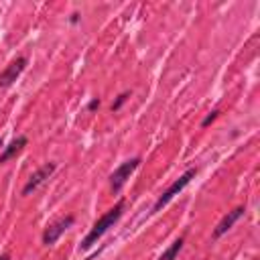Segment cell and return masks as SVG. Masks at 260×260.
Instances as JSON below:
<instances>
[{"label": "cell", "mask_w": 260, "mask_h": 260, "mask_svg": "<svg viewBox=\"0 0 260 260\" xmlns=\"http://www.w3.org/2000/svg\"><path fill=\"white\" fill-rule=\"evenodd\" d=\"M24 67H26V57H16L14 61H10V63L0 71V89L10 87V85L20 77V73L24 71Z\"/></svg>", "instance_id": "obj_4"}, {"label": "cell", "mask_w": 260, "mask_h": 260, "mask_svg": "<svg viewBox=\"0 0 260 260\" xmlns=\"http://www.w3.org/2000/svg\"><path fill=\"white\" fill-rule=\"evenodd\" d=\"M26 136H18V138H14L6 148H4V152L0 154V162H6V160H10L16 152H20L22 150V146H26Z\"/></svg>", "instance_id": "obj_8"}, {"label": "cell", "mask_w": 260, "mask_h": 260, "mask_svg": "<svg viewBox=\"0 0 260 260\" xmlns=\"http://www.w3.org/2000/svg\"><path fill=\"white\" fill-rule=\"evenodd\" d=\"M217 114H219V112H217V110H213V112H211V114H207V116H205V120H203V122H201V126H203V128H207V126H209V124H211V122H213V120H215V118H217Z\"/></svg>", "instance_id": "obj_11"}, {"label": "cell", "mask_w": 260, "mask_h": 260, "mask_svg": "<svg viewBox=\"0 0 260 260\" xmlns=\"http://www.w3.org/2000/svg\"><path fill=\"white\" fill-rule=\"evenodd\" d=\"M183 244H185V240L183 238H179V240H175L162 254H160V258L158 260H175L177 258V254H179V250L183 248Z\"/></svg>", "instance_id": "obj_9"}, {"label": "cell", "mask_w": 260, "mask_h": 260, "mask_svg": "<svg viewBox=\"0 0 260 260\" xmlns=\"http://www.w3.org/2000/svg\"><path fill=\"white\" fill-rule=\"evenodd\" d=\"M73 221H75V217H73V215H67V217H63V219L51 223V225L45 230V234H43V244H47V246L55 244V242L65 234V230H69V228L73 225Z\"/></svg>", "instance_id": "obj_6"}, {"label": "cell", "mask_w": 260, "mask_h": 260, "mask_svg": "<svg viewBox=\"0 0 260 260\" xmlns=\"http://www.w3.org/2000/svg\"><path fill=\"white\" fill-rule=\"evenodd\" d=\"M0 260H10V256H8V254H2V256H0Z\"/></svg>", "instance_id": "obj_14"}, {"label": "cell", "mask_w": 260, "mask_h": 260, "mask_svg": "<svg viewBox=\"0 0 260 260\" xmlns=\"http://www.w3.org/2000/svg\"><path fill=\"white\" fill-rule=\"evenodd\" d=\"M69 20H71V24H75V22H77V20H79V14H77V12H73V14H71V18H69Z\"/></svg>", "instance_id": "obj_13"}, {"label": "cell", "mask_w": 260, "mask_h": 260, "mask_svg": "<svg viewBox=\"0 0 260 260\" xmlns=\"http://www.w3.org/2000/svg\"><path fill=\"white\" fill-rule=\"evenodd\" d=\"M244 211H246L244 207H236V209L228 211V213L221 217V221L215 225V230H213V234H211V236H213L215 240H217V238H221V236H223V234H225V232H228V230H230V228H232V225H234V223L244 215Z\"/></svg>", "instance_id": "obj_7"}, {"label": "cell", "mask_w": 260, "mask_h": 260, "mask_svg": "<svg viewBox=\"0 0 260 260\" xmlns=\"http://www.w3.org/2000/svg\"><path fill=\"white\" fill-rule=\"evenodd\" d=\"M195 175H197V169H187V171H185V173H183L175 183H171V185H169V189H167V191L156 199V203H154L152 211H160L167 203H171V201H173V197H175V195H179V193H181V191L191 183V179H193Z\"/></svg>", "instance_id": "obj_2"}, {"label": "cell", "mask_w": 260, "mask_h": 260, "mask_svg": "<svg viewBox=\"0 0 260 260\" xmlns=\"http://www.w3.org/2000/svg\"><path fill=\"white\" fill-rule=\"evenodd\" d=\"M0 146H2V140H0Z\"/></svg>", "instance_id": "obj_15"}, {"label": "cell", "mask_w": 260, "mask_h": 260, "mask_svg": "<svg viewBox=\"0 0 260 260\" xmlns=\"http://www.w3.org/2000/svg\"><path fill=\"white\" fill-rule=\"evenodd\" d=\"M100 104H102V102H100L98 98H93V100L87 104V110H89V112H93V110H98V108H100Z\"/></svg>", "instance_id": "obj_12"}, {"label": "cell", "mask_w": 260, "mask_h": 260, "mask_svg": "<svg viewBox=\"0 0 260 260\" xmlns=\"http://www.w3.org/2000/svg\"><path fill=\"white\" fill-rule=\"evenodd\" d=\"M128 98H130V91H124V93H120V95L116 98V102L112 104V110H114V112H118V110L122 108V104H124Z\"/></svg>", "instance_id": "obj_10"}, {"label": "cell", "mask_w": 260, "mask_h": 260, "mask_svg": "<svg viewBox=\"0 0 260 260\" xmlns=\"http://www.w3.org/2000/svg\"><path fill=\"white\" fill-rule=\"evenodd\" d=\"M122 211H124V201L120 199L112 209H108V211H106V213H104V215L93 223V228H91V230L87 232V236L83 238L81 248H83V250H89L93 244H98V240H100V238H102V236H104V234H106V232H108V230H110V228L120 219Z\"/></svg>", "instance_id": "obj_1"}, {"label": "cell", "mask_w": 260, "mask_h": 260, "mask_svg": "<svg viewBox=\"0 0 260 260\" xmlns=\"http://www.w3.org/2000/svg\"><path fill=\"white\" fill-rule=\"evenodd\" d=\"M138 165H140V156L128 158V160H124L122 165H118V167L114 169V173L110 175V187H112V191H120V189L124 187V183L130 179V175L138 169Z\"/></svg>", "instance_id": "obj_3"}, {"label": "cell", "mask_w": 260, "mask_h": 260, "mask_svg": "<svg viewBox=\"0 0 260 260\" xmlns=\"http://www.w3.org/2000/svg\"><path fill=\"white\" fill-rule=\"evenodd\" d=\"M55 169H57V165L55 162H45L43 167H39L32 175H30V179L26 181V185L22 187V195H28V193H32L39 185H43L53 173H55Z\"/></svg>", "instance_id": "obj_5"}]
</instances>
